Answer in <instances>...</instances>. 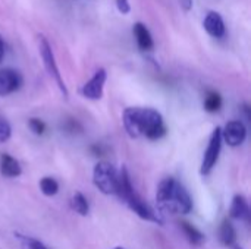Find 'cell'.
I'll return each instance as SVG.
<instances>
[{"instance_id": "e0dca14e", "label": "cell", "mask_w": 251, "mask_h": 249, "mask_svg": "<svg viewBox=\"0 0 251 249\" xmlns=\"http://www.w3.org/2000/svg\"><path fill=\"white\" fill-rule=\"evenodd\" d=\"M71 207L75 213H78L79 216H87L88 211H90V205H88V201L87 198L81 194V192H76L72 200H71Z\"/></svg>"}, {"instance_id": "52a82bcc", "label": "cell", "mask_w": 251, "mask_h": 249, "mask_svg": "<svg viewBox=\"0 0 251 249\" xmlns=\"http://www.w3.org/2000/svg\"><path fill=\"white\" fill-rule=\"evenodd\" d=\"M107 79V72L101 68L97 69L94 72V75L82 85L81 88V94L82 97L88 98V100H100L103 97V90H104V84Z\"/></svg>"}, {"instance_id": "3957f363", "label": "cell", "mask_w": 251, "mask_h": 249, "mask_svg": "<svg viewBox=\"0 0 251 249\" xmlns=\"http://www.w3.org/2000/svg\"><path fill=\"white\" fill-rule=\"evenodd\" d=\"M116 195L119 197V200L126 204V207L134 211L140 219L146 220V222H151V223H157L162 225L163 220L160 219V216L140 197V194L135 191L129 173L126 170V167H122L119 170V182H118V192Z\"/></svg>"}, {"instance_id": "ffe728a7", "label": "cell", "mask_w": 251, "mask_h": 249, "mask_svg": "<svg viewBox=\"0 0 251 249\" xmlns=\"http://www.w3.org/2000/svg\"><path fill=\"white\" fill-rule=\"evenodd\" d=\"M16 236L25 244V247L28 249H49L44 244H41L40 241H37V239H34V238L24 236V235H16Z\"/></svg>"}, {"instance_id": "8992f818", "label": "cell", "mask_w": 251, "mask_h": 249, "mask_svg": "<svg viewBox=\"0 0 251 249\" xmlns=\"http://www.w3.org/2000/svg\"><path fill=\"white\" fill-rule=\"evenodd\" d=\"M221 128H216L209 139V145L204 151V157L201 161V167H200V173L203 176L210 175V172L213 170V167L216 166L218 160H219V154L222 150V135H221Z\"/></svg>"}, {"instance_id": "ac0fdd59", "label": "cell", "mask_w": 251, "mask_h": 249, "mask_svg": "<svg viewBox=\"0 0 251 249\" xmlns=\"http://www.w3.org/2000/svg\"><path fill=\"white\" fill-rule=\"evenodd\" d=\"M40 189H41V192H43L44 195L53 197V195H56V194L59 192V183H57L53 178L46 176V178H43V179L40 181Z\"/></svg>"}, {"instance_id": "44dd1931", "label": "cell", "mask_w": 251, "mask_h": 249, "mask_svg": "<svg viewBox=\"0 0 251 249\" xmlns=\"http://www.w3.org/2000/svg\"><path fill=\"white\" fill-rule=\"evenodd\" d=\"M10 135H12V128L9 122H6L4 119H0V144L9 141Z\"/></svg>"}, {"instance_id": "cb8c5ba5", "label": "cell", "mask_w": 251, "mask_h": 249, "mask_svg": "<svg viewBox=\"0 0 251 249\" xmlns=\"http://www.w3.org/2000/svg\"><path fill=\"white\" fill-rule=\"evenodd\" d=\"M181 6L184 7V10H190L193 7V0H181Z\"/></svg>"}, {"instance_id": "d4e9b609", "label": "cell", "mask_w": 251, "mask_h": 249, "mask_svg": "<svg viewBox=\"0 0 251 249\" xmlns=\"http://www.w3.org/2000/svg\"><path fill=\"white\" fill-rule=\"evenodd\" d=\"M229 249H243L240 245H237V244H234L232 247H229Z\"/></svg>"}, {"instance_id": "603a6c76", "label": "cell", "mask_w": 251, "mask_h": 249, "mask_svg": "<svg viewBox=\"0 0 251 249\" xmlns=\"http://www.w3.org/2000/svg\"><path fill=\"white\" fill-rule=\"evenodd\" d=\"M4 51H6V48H4V40H3L1 35H0V63H1L3 59H4Z\"/></svg>"}, {"instance_id": "8fae6325", "label": "cell", "mask_w": 251, "mask_h": 249, "mask_svg": "<svg viewBox=\"0 0 251 249\" xmlns=\"http://www.w3.org/2000/svg\"><path fill=\"white\" fill-rule=\"evenodd\" d=\"M132 32H134V37H135V41H137V45L141 51H151L154 48V41H153V37L149 31V28L141 23V22H137L134 26H132Z\"/></svg>"}, {"instance_id": "7402d4cb", "label": "cell", "mask_w": 251, "mask_h": 249, "mask_svg": "<svg viewBox=\"0 0 251 249\" xmlns=\"http://www.w3.org/2000/svg\"><path fill=\"white\" fill-rule=\"evenodd\" d=\"M116 7L122 15H126L131 12V4L129 0H116Z\"/></svg>"}, {"instance_id": "5bb4252c", "label": "cell", "mask_w": 251, "mask_h": 249, "mask_svg": "<svg viewBox=\"0 0 251 249\" xmlns=\"http://www.w3.org/2000/svg\"><path fill=\"white\" fill-rule=\"evenodd\" d=\"M219 238H221V242L228 248L235 244L237 232H235V227L232 226V223L229 220H224V223L219 229Z\"/></svg>"}, {"instance_id": "4fadbf2b", "label": "cell", "mask_w": 251, "mask_h": 249, "mask_svg": "<svg viewBox=\"0 0 251 249\" xmlns=\"http://www.w3.org/2000/svg\"><path fill=\"white\" fill-rule=\"evenodd\" d=\"M0 173L4 178H18L22 173L19 163L9 154L0 156Z\"/></svg>"}, {"instance_id": "7c38bea8", "label": "cell", "mask_w": 251, "mask_h": 249, "mask_svg": "<svg viewBox=\"0 0 251 249\" xmlns=\"http://www.w3.org/2000/svg\"><path fill=\"white\" fill-rule=\"evenodd\" d=\"M229 216L235 220L249 222L250 220V205L243 195H235L231 204Z\"/></svg>"}, {"instance_id": "277c9868", "label": "cell", "mask_w": 251, "mask_h": 249, "mask_svg": "<svg viewBox=\"0 0 251 249\" xmlns=\"http://www.w3.org/2000/svg\"><path fill=\"white\" fill-rule=\"evenodd\" d=\"M119 182V172L106 161H100L93 170V183L104 195H116Z\"/></svg>"}, {"instance_id": "2e32d148", "label": "cell", "mask_w": 251, "mask_h": 249, "mask_svg": "<svg viewBox=\"0 0 251 249\" xmlns=\"http://www.w3.org/2000/svg\"><path fill=\"white\" fill-rule=\"evenodd\" d=\"M222 107V97L216 91H209L204 97V110L209 113H216Z\"/></svg>"}, {"instance_id": "9c48e42d", "label": "cell", "mask_w": 251, "mask_h": 249, "mask_svg": "<svg viewBox=\"0 0 251 249\" xmlns=\"http://www.w3.org/2000/svg\"><path fill=\"white\" fill-rule=\"evenodd\" d=\"M22 85V76L18 70L4 68L0 69V95H9L18 91Z\"/></svg>"}, {"instance_id": "9a60e30c", "label": "cell", "mask_w": 251, "mask_h": 249, "mask_svg": "<svg viewBox=\"0 0 251 249\" xmlns=\"http://www.w3.org/2000/svg\"><path fill=\"white\" fill-rule=\"evenodd\" d=\"M181 227H182L184 235L187 236V239H188L193 245H196V247L203 245V242H204V235H203L197 227H194L193 225H190V223H187V222L181 223Z\"/></svg>"}, {"instance_id": "ba28073f", "label": "cell", "mask_w": 251, "mask_h": 249, "mask_svg": "<svg viewBox=\"0 0 251 249\" xmlns=\"http://www.w3.org/2000/svg\"><path fill=\"white\" fill-rule=\"evenodd\" d=\"M222 141H225L229 147L241 145L247 138V128L241 120H231L225 125L224 131H221Z\"/></svg>"}, {"instance_id": "30bf717a", "label": "cell", "mask_w": 251, "mask_h": 249, "mask_svg": "<svg viewBox=\"0 0 251 249\" xmlns=\"http://www.w3.org/2000/svg\"><path fill=\"white\" fill-rule=\"evenodd\" d=\"M203 26L206 29V32L215 38H222L226 32V26L224 22V18L221 16V13L210 10L207 12L204 21H203Z\"/></svg>"}, {"instance_id": "5b68a950", "label": "cell", "mask_w": 251, "mask_h": 249, "mask_svg": "<svg viewBox=\"0 0 251 249\" xmlns=\"http://www.w3.org/2000/svg\"><path fill=\"white\" fill-rule=\"evenodd\" d=\"M38 50H40V56L43 59V63H44V68H46L47 73L51 76V79L56 82V85L59 87L60 92L66 98L68 97V88H66V85L63 82V78L60 75V70L57 68V63H56L51 45H50L49 40L44 35H38Z\"/></svg>"}, {"instance_id": "7a4b0ae2", "label": "cell", "mask_w": 251, "mask_h": 249, "mask_svg": "<svg viewBox=\"0 0 251 249\" xmlns=\"http://www.w3.org/2000/svg\"><path fill=\"white\" fill-rule=\"evenodd\" d=\"M156 203L159 210L169 214H188L193 210L191 195L175 178H166L159 183Z\"/></svg>"}, {"instance_id": "484cf974", "label": "cell", "mask_w": 251, "mask_h": 249, "mask_svg": "<svg viewBox=\"0 0 251 249\" xmlns=\"http://www.w3.org/2000/svg\"><path fill=\"white\" fill-rule=\"evenodd\" d=\"M115 249H125V248H122V247H118V248H115Z\"/></svg>"}, {"instance_id": "6da1fadb", "label": "cell", "mask_w": 251, "mask_h": 249, "mask_svg": "<svg viewBox=\"0 0 251 249\" xmlns=\"http://www.w3.org/2000/svg\"><path fill=\"white\" fill-rule=\"evenodd\" d=\"M124 128L131 138L146 136L156 141L166 135L162 114L150 107H128L122 116Z\"/></svg>"}, {"instance_id": "d6986e66", "label": "cell", "mask_w": 251, "mask_h": 249, "mask_svg": "<svg viewBox=\"0 0 251 249\" xmlns=\"http://www.w3.org/2000/svg\"><path fill=\"white\" fill-rule=\"evenodd\" d=\"M28 126H29V129H31L35 135H43V134L46 132V123H44L43 120L37 119V117H31V119L28 120Z\"/></svg>"}]
</instances>
